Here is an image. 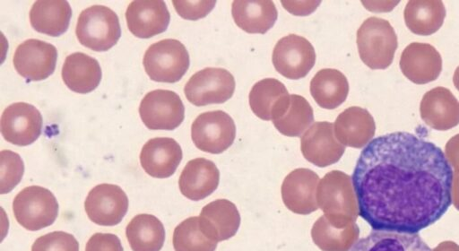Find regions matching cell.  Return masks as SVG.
I'll use <instances>...</instances> for the list:
<instances>
[{
  "label": "cell",
  "instance_id": "cell-1",
  "mask_svg": "<svg viewBox=\"0 0 459 251\" xmlns=\"http://www.w3.org/2000/svg\"><path fill=\"white\" fill-rule=\"evenodd\" d=\"M453 182L454 170L444 151L407 132L371 140L351 176L359 215L373 230L411 234L447 212Z\"/></svg>",
  "mask_w": 459,
  "mask_h": 251
},
{
  "label": "cell",
  "instance_id": "cell-2",
  "mask_svg": "<svg viewBox=\"0 0 459 251\" xmlns=\"http://www.w3.org/2000/svg\"><path fill=\"white\" fill-rule=\"evenodd\" d=\"M397 46L396 33L385 19L369 17L357 30L359 57L371 69L387 68L393 62Z\"/></svg>",
  "mask_w": 459,
  "mask_h": 251
},
{
  "label": "cell",
  "instance_id": "cell-3",
  "mask_svg": "<svg viewBox=\"0 0 459 251\" xmlns=\"http://www.w3.org/2000/svg\"><path fill=\"white\" fill-rule=\"evenodd\" d=\"M75 34L82 46L97 52L107 51L120 39L118 17L109 7L91 5L81 12Z\"/></svg>",
  "mask_w": 459,
  "mask_h": 251
},
{
  "label": "cell",
  "instance_id": "cell-4",
  "mask_svg": "<svg viewBox=\"0 0 459 251\" xmlns=\"http://www.w3.org/2000/svg\"><path fill=\"white\" fill-rule=\"evenodd\" d=\"M143 64L151 80L173 83L186 73L190 59L183 43L178 39H165L147 48Z\"/></svg>",
  "mask_w": 459,
  "mask_h": 251
},
{
  "label": "cell",
  "instance_id": "cell-5",
  "mask_svg": "<svg viewBox=\"0 0 459 251\" xmlns=\"http://www.w3.org/2000/svg\"><path fill=\"white\" fill-rule=\"evenodd\" d=\"M13 212L22 227L35 231L53 224L58 215V203L50 190L30 186L14 197Z\"/></svg>",
  "mask_w": 459,
  "mask_h": 251
},
{
  "label": "cell",
  "instance_id": "cell-6",
  "mask_svg": "<svg viewBox=\"0 0 459 251\" xmlns=\"http://www.w3.org/2000/svg\"><path fill=\"white\" fill-rule=\"evenodd\" d=\"M235 79L224 68L206 67L194 74L184 87L187 100L195 106L221 104L235 91Z\"/></svg>",
  "mask_w": 459,
  "mask_h": 251
},
{
  "label": "cell",
  "instance_id": "cell-7",
  "mask_svg": "<svg viewBox=\"0 0 459 251\" xmlns=\"http://www.w3.org/2000/svg\"><path fill=\"white\" fill-rule=\"evenodd\" d=\"M235 136V123L222 110L201 113L191 126V137L195 145L210 153L224 151L233 143Z\"/></svg>",
  "mask_w": 459,
  "mask_h": 251
},
{
  "label": "cell",
  "instance_id": "cell-8",
  "mask_svg": "<svg viewBox=\"0 0 459 251\" xmlns=\"http://www.w3.org/2000/svg\"><path fill=\"white\" fill-rule=\"evenodd\" d=\"M139 115L151 130H174L184 120L185 108L175 91L159 89L149 91L143 98Z\"/></svg>",
  "mask_w": 459,
  "mask_h": 251
},
{
  "label": "cell",
  "instance_id": "cell-9",
  "mask_svg": "<svg viewBox=\"0 0 459 251\" xmlns=\"http://www.w3.org/2000/svg\"><path fill=\"white\" fill-rule=\"evenodd\" d=\"M272 61L280 74L298 80L305 77L313 68L316 52L312 44L304 37L289 34L275 44Z\"/></svg>",
  "mask_w": 459,
  "mask_h": 251
},
{
  "label": "cell",
  "instance_id": "cell-10",
  "mask_svg": "<svg viewBox=\"0 0 459 251\" xmlns=\"http://www.w3.org/2000/svg\"><path fill=\"white\" fill-rule=\"evenodd\" d=\"M42 123L41 114L33 105L26 102L13 103L2 113L1 134L10 143L30 145L40 135Z\"/></svg>",
  "mask_w": 459,
  "mask_h": 251
},
{
  "label": "cell",
  "instance_id": "cell-11",
  "mask_svg": "<svg viewBox=\"0 0 459 251\" xmlns=\"http://www.w3.org/2000/svg\"><path fill=\"white\" fill-rule=\"evenodd\" d=\"M88 218L95 224L114 226L125 217L128 198L125 191L113 184H100L88 193L84 201Z\"/></svg>",
  "mask_w": 459,
  "mask_h": 251
},
{
  "label": "cell",
  "instance_id": "cell-12",
  "mask_svg": "<svg viewBox=\"0 0 459 251\" xmlns=\"http://www.w3.org/2000/svg\"><path fill=\"white\" fill-rule=\"evenodd\" d=\"M56 58L57 50L55 46L30 39L17 47L13 63L16 72L28 81H41L53 74Z\"/></svg>",
  "mask_w": 459,
  "mask_h": 251
},
{
  "label": "cell",
  "instance_id": "cell-13",
  "mask_svg": "<svg viewBox=\"0 0 459 251\" xmlns=\"http://www.w3.org/2000/svg\"><path fill=\"white\" fill-rule=\"evenodd\" d=\"M126 20L133 35L148 39L167 30L170 14L164 1L134 0L126 8Z\"/></svg>",
  "mask_w": 459,
  "mask_h": 251
},
{
  "label": "cell",
  "instance_id": "cell-14",
  "mask_svg": "<svg viewBox=\"0 0 459 251\" xmlns=\"http://www.w3.org/2000/svg\"><path fill=\"white\" fill-rule=\"evenodd\" d=\"M399 65L403 74L411 82L425 84L439 76L442 57L432 45L411 42L403 49Z\"/></svg>",
  "mask_w": 459,
  "mask_h": 251
},
{
  "label": "cell",
  "instance_id": "cell-15",
  "mask_svg": "<svg viewBox=\"0 0 459 251\" xmlns=\"http://www.w3.org/2000/svg\"><path fill=\"white\" fill-rule=\"evenodd\" d=\"M300 143L305 158L320 167L337 161L344 151L335 137L333 125L326 121L314 123L301 135Z\"/></svg>",
  "mask_w": 459,
  "mask_h": 251
},
{
  "label": "cell",
  "instance_id": "cell-16",
  "mask_svg": "<svg viewBox=\"0 0 459 251\" xmlns=\"http://www.w3.org/2000/svg\"><path fill=\"white\" fill-rule=\"evenodd\" d=\"M182 160L178 143L169 137H155L148 140L140 152V163L152 177L166 178L176 171Z\"/></svg>",
  "mask_w": 459,
  "mask_h": 251
},
{
  "label": "cell",
  "instance_id": "cell-17",
  "mask_svg": "<svg viewBox=\"0 0 459 251\" xmlns=\"http://www.w3.org/2000/svg\"><path fill=\"white\" fill-rule=\"evenodd\" d=\"M421 119L438 131L449 130L459 124V101L445 87L428 91L420 104Z\"/></svg>",
  "mask_w": 459,
  "mask_h": 251
},
{
  "label": "cell",
  "instance_id": "cell-18",
  "mask_svg": "<svg viewBox=\"0 0 459 251\" xmlns=\"http://www.w3.org/2000/svg\"><path fill=\"white\" fill-rule=\"evenodd\" d=\"M334 134L344 145L361 148L373 138L376 125L371 114L360 107H350L335 119Z\"/></svg>",
  "mask_w": 459,
  "mask_h": 251
},
{
  "label": "cell",
  "instance_id": "cell-19",
  "mask_svg": "<svg viewBox=\"0 0 459 251\" xmlns=\"http://www.w3.org/2000/svg\"><path fill=\"white\" fill-rule=\"evenodd\" d=\"M219 182V172L214 163L196 158L186 163L178 180L180 192L188 199L197 201L209 195Z\"/></svg>",
  "mask_w": 459,
  "mask_h": 251
},
{
  "label": "cell",
  "instance_id": "cell-20",
  "mask_svg": "<svg viewBox=\"0 0 459 251\" xmlns=\"http://www.w3.org/2000/svg\"><path fill=\"white\" fill-rule=\"evenodd\" d=\"M99 62L89 55L75 52L66 56L62 67L65 84L77 93H88L95 90L101 80Z\"/></svg>",
  "mask_w": 459,
  "mask_h": 251
},
{
  "label": "cell",
  "instance_id": "cell-21",
  "mask_svg": "<svg viewBox=\"0 0 459 251\" xmlns=\"http://www.w3.org/2000/svg\"><path fill=\"white\" fill-rule=\"evenodd\" d=\"M235 23L247 33H266L275 23L278 12L271 0H236L231 5Z\"/></svg>",
  "mask_w": 459,
  "mask_h": 251
},
{
  "label": "cell",
  "instance_id": "cell-22",
  "mask_svg": "<svg viewBox=\"0 0 459 251\" xmlns=\"http://www.w3.org/2000/svg\"><path fill=\"white\" fill-rule=\"evenodd\" d=\"M72 9L65 0H39L30 11L31 27L38 32L52 37L65 33L69 27Z\"/></svg>",
  "mask_w": 459,
  "mask_h": 251
},
{
  "label": "cell",
  "instance_id": "cell-23",
  "mask_svg": "<svg viewBox=\"0 0 459 251\" xmlns=\"http://www.w3.org/2000/svg\"><path fill=\"white\" fill-rule=\"evenodd\" d=\"M350 251H432L419 233L372 230L359 238Z\"/></svg>",
  "mask_w": 459,
  "mask_h": 251
},
{
  "label": "cell",
  "instance_id": "cell-24",
  "mask_svg": "<svg viewBox=\"0 0 459 251\" xmlns=\"http://www.w3.org/2000/svg\"><path fill=\"white\" fill-rule=\"evenodd\" d=\"M310 93L316 104L333 109L344 102L349 93V82L339 70L324 68L310 81Z\"/></svg>",
  "mask_w": 459,
  "mask_h": 251
},
{
  "label": "cell",
  "instance_id": "cell-25",
  "mask_svg": "<svg viewBox=\"0 0 459 251\" xmlns=\"http://www.w3.org/2000/svg\"><path fill=\"white\" fill-rule=\"evenodd\" d=\"M403 17L412 33L428 36L442 26L446 7L440 0H411L405 5Z\"/></svg>",
  "mask_w": 459,
  "mask_h": 251
},
{
  "label": "cell",
  "instance_id": "cell-26",
  "mask_svg": "<svg viewBox=\"0 0 459 251\" xmlns=\"http://www.w3.org/2000/svg\"><path fill=\"white\" fill-rule=\"evenodd\" d=\"M272 121L281 134L290 137L300 136L314 122L313 108L304 97L291 94Z\"/></svg>",
  "mask_w": 459,
  "mask_h": 251
},
{
  "label": "cell",
  "instance_id": "cell-27",
  "mask_svg": "<svg viewBox=\"0 0 459 251\" xmlns=\"http://www.w3.org/2000/svg\"><path fill=\"white\" fill-rule=\"evenodd\" d=\"M126 236L133 251H160L164 244L165 229L157 217L141 213L126 225Z\"/></svg>",
  "mask_w": 459,
  "mask_h": 251
},
{
  "label": "cell",
  "instance_id": "cell-28",
  "mask_svg": "<svg viewBox=\"0 0 459 251\" xmlns=\"http://www.w3.org/2000/svg\"><path fill=\"white\" fill-rule=\"evenodd\" d=\"M288 95L282 82L274 78H264L253 85L248 96L249 106L257 117L272 120L275 110Z\"/></svg>",
  "mask_w": 459,
  "mask_h": 251
},
{
  "label": "cell",
  "instance_id": "cell-29",
  "mask_svg": "<svg viewBox=\"0 0 459 251\" xmlns=\"http://www.w3.org/2000/svg\"><path fill=\"white\" fill-rule=\"evenodd\" d=\"M317 177L307 169H298L290 174L282 185V196L285 201L308 203Z\"/></svg>",
  "mask_w": 459,
  "mask_h": 251
},
{
  "label": "cell",
  "instance_id": "cell-30",
  "mask_svg": "<svg viewBox=\"0 0 459 251\" xmlns=\"http://www.w3.org/2000/svg\"><path fill=\"white\" fill-rule=\"evenodd\" d=\"M24 172V164L21 156L9 150L0 153V193L12 191L21 181Z\"/></svg>",
  "mask_w": 459,
  "mask_h": 251
},
{
  "label": "cell",
  "instance_id": "cell-31",
  "mask_svg": "<svg viewBox=\"0 0 459 251\" xmlns=\"http://www.w3.org/2000/svg\"><path fill=\"white\" fill-rule=\"evenodd\" d=\"M196 218H189L178 224L173 233V247L175 251H204L195 229Z\"/></svg>",
  "mask_w": 459,
  "mask_h": 251
},
{
  "label": "cell",
  "instance_id": "cell-32",
  "mask_svg": "<svg viewBox=\"0 0 459 251\" xmlns=\"http://www.w3.org/2000/svg\"><path fill=\"white\" fill-rule=\"evenodd\" d=\"M31 251H79V243L70 233L53 231L38 238Z\"/></svg>",
  "mask_w": 459,
  "mask_h": 251
},
{
  "label": "cell",
  "instance_id": "cell-33",
  "mask_svg": "<svg viewBox=\"0 0 459 251\" xmlns=\"http://www.w3.org/2000/svg\"><path fill=\"white\" fill-rule=\"evenodd\" d=\"M176 12L186 20L195 21L205 17L216 4V1H172Z\"/></svg>",
  "mask_w": 459,
  "mask_h": 251
},
{
  "label": "cell",
  "instance_id": "cell-34",
  "mask_svg": "<svg viewBox=\"0 0 459 251\" xmlns=\"http://www.w3.org/2000/svg\"><path fill=\"white\" fill-rule=\"evenodd\" d=\"M85 251H124V249L117 235L98 232L89 238Z\"/></svg>",
  "mask_w": 459,
  "mask_h": 251
},
{
  "label": "cell",
  "instance_id": "cell-35",
  "mask_svg": "<svg viewBox=\"0 0 459 251\" xmlns=\"http://www.w3.org/2000/svg\"><path fill=\"white\" fill-rule=\"evenodd\" d=\"M321 1H281L283 7L294 15H308L320 4Z\"/></svg>",
  "mask_w": 459,
  "mask_h": 251
},
{
  "label": "cell",
  "instance_id": "cell-36",
  "mask_svg": "<svg viewBox=\"0 0 459 251\" xmlns=\"http://www.w3.org/2000/svg\"><path fill=\"white\" fill-rule=\"evenodd\" d=\"M453 82L455 86L456 90L459 91V65L456 67L454 75H453Z\"/></svg>",
  "mask_w": 459,
  "mask_h": 251
}]
</instances>
